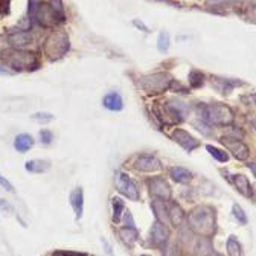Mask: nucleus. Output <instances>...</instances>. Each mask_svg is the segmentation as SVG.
I'll return each mask as SVG.
<instances>
[{"mask_svg": "<svg viewBox=\"0 0 256 256\" xmlns=\"http://www.w3.org/2000/svg\"><path fill=\"white\" fill-rule=\"evenodd\" d=\"M188 224L194 234L203 238H210L216 232L215 210L210 206H197L189 212Z\"/></svg>", "mask_w": 256, "mask_h": 256, "instance_id": "f257e3e1", "label": "nucleus"}, {"mask_svg": "<svg viewBox=\"0 0 256 256\" xmlns=\"http://www.w3.org/2000/svg\"><path fill=\"white\" fill-rule=\"evenodd\" d=\"M2 61L6 66L12 68L16 72H23V70H36L40 66V61L34 52H29L24 49H6L0 55Z\"/></svg>", "mask_w": 256, "mask_h": 256, "instance_id": "f03ea898", "label": "nucleus"}, {"mask_svg": "<svg viewBox=\"0 0 256 256\" xmlns=\"http://www.w3.org/2000/svg\"><path fill=\"white\" fill-rule=\"evenodd\" d=\"M197 112L200 114V118L209 124V125H216V126H226L230 125L235 119L234 112L230 110V107H228L226 104H220V102H214V104H198Z\"/></svg>", "mask_w": 256, "mask_h": 256, "instance_id": "7ed1b4c3", "label": "nucleus"}, {"mask_svg": "<svg viewBox=\"0 0 256 256\" xmlns=\"http://www.w3.org/2000/svg\"><path fill=\"white\" fill-rule=\"evenodd\" d=\"M70 49L69 36L62 30H54L44 42V54L49 60H60Z\"/></svg>", "mask_w": 256, "mask_h": 256, "instance_id": "20e7f679", "label": "nucleus"}, {"mask_svg": "<svg viewBox=\"0 0 256 256\" xmlns=\"http://www.w3.org/2000/svg\"><path fill=\"white\" fill-rule=\"evenodd\" d=\"M172 76L166 72H156L140 78V87L150 94H160L170 90Z\"/></svg>", "mask_w": 256, "mask_h": 256, "instance_id": "39448f33", "label": "nucleus"}, {"mask_svg": "<svg viewBox=\"0 0 256 256\" xmlns=\"http://www.w3.org/2000/svg\"><path fill=\"white\" fill-rule=\"evenodd\" d=\"M34 18L43 28H54L55 24H58L60 22L64 20V14L58 12L50 4H40L37 6Z\"/></svg>", "mask_w": 256, "mask_h": 256, "instance_id": "423d86ee", "label": "nucleus"}, {"mask_svg": "<svg viewBox=\"0 0 256 256\" xmlns=\"http://www.w3.org/2000/svg\"><path fill=\"white\" fill-rule=\"evenodd\" d=\"M148 188H150V192L151 196L156 198V200H162V202H170L171 200V188L168 184V182L162 177H152L148 180Z\"/></svg>", "mask_w": 256, "mask_h": 256, "instance_id": "0eeeda50", "label": "nucleus"}, {"mask_svg": "<svg viewBox=\"0 0 256 256\" xmlns=\"http://www.w3.org/2000/svg\"><path fill=\"white\" fill-rule=\"evenodd\" d=\"M116 188L120 192L122 196H125L126 198H130L133 202L139 200V189L136 186V183L130 178V176H126L124 172H118L116 177Z\"/></svg>", "mask_w": 256, "mask_h": 256, "instance_id": "6e6552de", "label": "nucleus"}, {"mask_svg": "<svg viewBox=\"0 0 256 256\" xmlns=\"http://www.w3.org/2000/svg\"><path fill=\"white\" fill-rule=\"evenodd\" d=\"M221 144L226 146L234 154V157L238 158V160H247L248 156H250L248 146L238 138H230V136L221 138Z\"/></svg>", "mask_w": 256, "mask_h": 256, "instance_id": "1a4fd4ad", "label": "nucleus"}, {"mask_svg": "<svg viewBox=\"0 0 256 256\" xmlns=\"http://www.w3.org/2000/svg\"><path fill=\"white\" fill-rule=\"evenodd\" d=\"M170 229L165 226L164 222H160V221H154L152 222V228L150 230V244L152 247H164L168 240H170Z\"/></svg>", "mask_w": 256, "mask_h": 256, "instance_id": "9d476101", "label": "nucleus"}, {"mask_svg": "<svg viewBox=\"0 0 256 256\" xmlns=\"http://www.w3.org/2000/svg\"><path fill=\"white\" fill-rule=\"evenodd\" d=\"M171 138H172V140L176 142V144H178L186 152H192L196 148H198L200 146V142L192 136L190 133H188L186 130H182V128H176V130L172 132V134H171Z\"/></svg>", "mask_w": 256, "mask_h": 256, "instance_id": "9b49d317", "label": "nucleus"}, {"mask_svg": "<svg viewBox=\"0 0 256 256\" xmlns=\"http://www.w3.org/2000/svg\"><path fill=\"white\" fill-rule=\"evenodd\" d=\"M134 168L142 172H156L158 170H162V164H160V160L152 154H142L136 158Z\"/></svg>", "mask_w": 256, "mask_h": 256, "instance_id": "f8f14e48", "label": "nucleus"}, {"mask_svg": "<svg viewBox=\"0 0 256 256\" xmlns=\"http://www.w3.org/2000/svg\"><path fill=\"white\" fill-rule=\"evenodd\" d=\"M8 42L14 49H24L26 46L32 44L34 36H32L29 30H16L8 36Z\"/></svg>", "mask_w": 256, "mask_h": 256, "instance_id": "ddd939ff", "label": "nucleus"}, {"mask_svg": "<svg viewBox=\"0 0 256 256\" xmlns=\"http://www.w3.org/2000/svg\"><path fill=\"white\" fill-rule=\"evenodd\" d=\"M102 106L110 112H120L124 108V100H122L120 93H118L114 90L108 92L102 98Z\"/></svg>", "mask_w": 256, "mask_h": 256, "instance_id": "4468645a", "label": "nucleus"}, {"mask_svg": "<svg viewBox=\"0 0 256 256\" xmlns=\"http://www.w3.org/2000/svg\"><path fill=\"white\" fill-rule=\"evenodd\" d=\"M230 182L234 183V186L236 188V190L240 192L241 196H244V197H247V198L252 197V194H253L252 184H250V182H248V178H247L246 176H242V174H235V176H232V180H230Z\"/></svg>", "mask_w": 256, "mask_h": 256, "instance_id": "2eb2a0df", "label": "nucleus"}, {"mask_svg": "<svg viewBox=\"0 0 256 256\" xmlns=\"http://www.w3.org/2000/svg\"><path fill=\"white\" fill-rule=\"evenodd\" d=\"M168 220L174 228H182V224L184 221V212L177 203H170L168 206Z\"/></svg>", "mask_w": 256, "mask_h": 256, "instance_id": "dca6fc26", "label": "nucleus"}, {"mask_svg": "<svg viewBox=\"0 0 256 256\" xmlns=\"http://www.w3.org/2000/svg\"><path fill=\"white\" fill-rule=\"evenodd\" d=\"M70 204L75 210L76 218L80 220L82 216V209H84V192L82 188H75L70 194Z\"/></svg>", "mask_w": 256, "mask_h": 256, "instance_id": "f3484780", "label": "nucleus"}, {"mask_svg": "<svg viewBox=\"0 0 256 256\" xmlns=\"http://www.w3.org/2000/svg\"><path fill=\"white\" fill-rule=\"evenodd\" d=\"M34 146V138L28 133H22L18 136H16L14 139V148L18 151V152H26L28 150H30Z\"/></svg>", "mask_w": 256, "mask_h": 256, "instance_id": "a211bd4d", "label": "nucleus"}, {"mask_svg": "<svg viewBox=\"0 0 256 256\" xmlns=\"http://www.w3.org/2000/svg\"><path fill=\"white\" fill-rule=\"evenodd\" d=\"M26 171L29 172H34V174H42L46 172L50 168V162L49 160H40V158H34V160H29L26 162Z\"/></svg>", "mask_w": 256, "mask_h": 256, "instance_id": "6ab92c4d", "label": "nucleus"}, {"mask_svg": "<svg viewBox=\"0 0 256 256\" xmlns=\"http://www.w3.org/2000/svg\"><path fill=\"white\" fill-rule=\"evenodd\" d=\"M170 177H172V180L177 183H188L192 180V172L183 166H172L170 170Z\"/></svg>", "mask_w": 256, "mask_h": 256, "instance_id": "aec40b11", "label": "nucleus"}, {"mask_svg": "<svg viewBox=\"0 0 256 256\" xmlns=\"http://www.w3.org/2000/svg\"><path fill=\"white\" fill-rule=\"evenodd\" d=\"M119 236L124 241V244H126L128 247H133V244L139 238V234H138L136 228H122L119 230Z\"/></svg>", "mask_w": 256, "mask_h": 256, "instance_id": "412c9836", "label": "nucleus"}, {"mask_svg": "<svg viewBox=\"0 0 256 256\" xmlns=\"http://www.w3.org/2000/svg\"><path fill=\"white\" fill-rule=\"evenodd\" d=\"M152 210L156 214V220L160 221V222H166V218H168V208L165 206V202L162 200H156L152 202Z\"/></svg>", "mask_w": 256, "mask_h": 256, "instance_id": "4be33fe9", "label": "nucleus"}, {"mask_svg": "<svg viewBox=\"0 0 256 256\" xmlns=\"http://www.w3.org/2000/svg\"><path fill=\"white\" fill-rule=\"evenodd\" d=\"M226 247H228L229 256H242V246H241V242L238 241V238L235 235H230L228 238Z\"/></svg>", "mask_w": 256, "mask_h": 256, "instance_id": "5701e85b", "label": "nucleus"}, {"mask_svg": "<svg viewBox=\"0 0 256 256\" xmlns=\"http://www.w3.org/2000/svg\"><path fill=\"white\" fill-rule=\"evenodd\" d=\"M189 86L190 88H200L204 84V74L197 70V69H192L189 72Z\"/></svg>", "mask_w": 256, "mask_h": 256, "instance_id": "b1692460", "label": "nucleus"}, {"mask_svg": "<svg viewBox=\"0 0 256 256\" xmlns=\"http://www.w3.org/2000/svg\"><path fill=\"white\" fill-rule=\"evenodd\" d=\"M112 206H113V221L119 222L122 218V214L125 212V204L119 197H113L112 200Z\"/></svg>", "mask_w": 256, "mask_h": 256, "instance_id": "393cba45", "label": "nucleus"}, {"mask_svg": "<svg viewBox=\"0 0 256 256\" xmlns=\"http://www.w3.org/2000/svg\"><path fill=\"white\" fill-rule=\"evenodd\" d=\"M222 87H221V92L222 93H230L232 88L238 87V86H242L244 82L242 81H238V80H230V78H215Z\"/></svg>", "mask_w": 256, "mask_h": 256, "instance_id": "a878e982", "label": "nucleus"}, {"mask_svg": "<svg viewBox=\"0 0 256 256\" xmlns=\"http://www.w3.org/2000/svg\"><path fill=\"white\" fill-rule=\"evenodd\" d=\"M206 150L209 151V154H210V156H212L215 160H218V162H221V164L228 162V160H229V156H228V152H226V151H222V150H220V148H216V146L206 145Z\"/></svg>", "mask_w": 256, "mask_h": 256, "instance_id": "bb28decb", "label": "nucleus"}, {"mask_svg": "<svg viewBox=\"0 0 256 256\" xmlns=\"http://www.w3.org/2000/svg\"><path fill=\"white\" fill-rule=\"evenodd\" d=\"M170 34L168 32H165V30H162L158 34V38H157V49H158V52H162V54H165V52H168V49H170Z\"/></svg>", "mask_w": 256, "mask_h": 256, "instance_id": "cd10ccee", "label": "nucleus"}, {"mask_svg": "<svg viewBox=\"0 0 256 256\" xmlns=\"http://www.w3.org/2000/svg\"><path fill=\"white\" fill-rule=\"evenodd\" d=\"M30 119L37 122V124H49L52 120H55V116L52 113H46V112H38V113H34L30 114Z\"/></svg>", "mask_w": 256, "mask_h": 256, "instance_id": "c85d7f7f", "label": "nucleus"}, {"mask_svg": "<svg viewBox=\"0 0 256 256\" xmlns=\"http://www.w3.org/2000/svg\"><path fill=\"white\" fill-rule=\"evenodd\" d=\"M232 212H234V216H235V220L240 222V224H242V226H246L247 224V215H246V212L242 210V208L240 206V204H234L232 206Z\"/></svg>", "mask_w": 256, "mask_h": 256, "instance_id": "c756f323", "label": "nucleus"}, {"mask_svg": "<svg viewBox=\"0 0 256 256\" xmlns=\"http://www.w3.org/2000/svg\"><path fill=\"white\" fill-rule=\"evenodd\" d=\"M164 250V256H180V247L177 242H170Z\"/></svg>", "mask_w": 256, "mask_h": 256, "instance_id": "7c9ffc66", "label": "nucleus"}, {"mask_svg": "<svg viewBox=\"0 0 256 256\" xmlns=\"http://www.w3.org/2000/svg\"><path fill=\"white\" fill-rule=\"evenodd\" d=\"M40 139H42V144L50 145V142L54 140V134H52V132H49V130H42V132H40Z\"/></svg>", "mask_w": 256, "mask_h": 256, "instance_id": "2f4dec72", "label": "nucleus"}, {"mask_svg": "<svg viewBox=\"0 0 256 256\" xmlns=\"http://www.w3.org/2000/svg\"><path fill=\"white\" fill-rule=\"evenodd\" d=\"M0 210L8 212V214H12V212H14V208H12V204H11L10 202L0 198Z\"/></svg>", "mask_w": 256, "mask_h": 256, "instance_id": "473e14b6", "label": "nucleus"}, {"mask_svg": "<svg viewBox=\"0 0 256 256\" xmlns=\"http://www.w3.org/2000/svg\"><path fill=\"white\" fill-rule=\"evenodd\" d=\"M170 90H178L180 93H188V88L186 87H183L180 82H177L176 80H172V82H171V87H170Z\"/></svg>", "mask_w": 256, "mask_h": 256, "instance_id": "72a5a7b5", "label": "nucleus"}, {"mask_svg": "<svg viewBox=\"0 0 256 256\" xmlns=\"http://www.w3.org/2000/svg\"><path fill=\"white\" fill-rule=\"evenodd\" d=\"M125 221H126V228H134V220L130 212H125Z\"/></svg>", "mask_w": 256, "mask_h": 256, "instance_id": "f704fd0d", "label": "nucleus"}, {"mask_svg": "<svg viewBox=\"0 0 256 256\" xmlns=\"http://www.w3.org/2000/svg\"><path fill=\"white\" fill-rule=\"evenodd\" d=\"M248 20L253 22V23H256V5H253V6L248 8Z\"/></svg>", "mask_w": 256, "mask_h": 256, "instance_id": "c9c22d12", "label": "nucleus"}, {"mask_svg": "<svg viewBox=\"0 0 256 256\" xmlns=\"http://www.w3.org/2000/svg\"><path fill=\"white\" fill-rule=\"evenodd\" d=\"M133 24L138 28V29H142L144 32H146V34H148V32H150V28L148 26H145L144 24V22H139V20H133Z\"/></svg>", "mask_w": 256, "mask_h": 256, "instance_id": "e433bc0d", "label": "nucleus"}, {"mask_svg": "<svg viewBox=\"0 0 256 256\" xmlns=\"http://www.w3.org/2000/svg\"><path fill=\"white\" fill-rule=\"evenodd\" d=\"M12 72H10L6 68H0V75H2V76H10Z\"/></svg>", "mask_w": 256, "mask_h": 256, "instance_id": "4c0bfd02", "label": "nucleus"}, {"mask_svg": "<svg viewBox=\"0 0 256 256\" xmlns=\"http://www.w3.org/2000/svg\"><path fill=\"white\" fill-rule=\"evenodd\" d=\"M61 256H87L84 253H75V252H69V253H61Z\"/></svg>", "mask_w": 256, "mask_h": 256, "instance_id": "58836bf2", "label": "nucleus"}, {"mask_svg": "<svg viewBox=\"0 0 256 256\" xmlns=\"http://www.w3.org/2000/svg\"><path fill=\"white\" fill-rule=\"evenodd\" d=\"M248 168H250V171L253 172V176L256 177V162H250V164H248Z\"/></svg>", "mask_w": 256, "mask_h": 256, "instance_id": "ea45409f", "label": "nucleus"}, {"mask_svg": "<svg viewBox=\"0 0 256 256\" xmlns=\"http://www.w3.org/2000/svg\"><path fill=\"white\" fill-rule=\"evenodd\" d=\"M208 256H221V254H218V253H215L214 250H210V252L208 253Z\"/></svg>", "mask_w": 256, "mask_h": 256, "instance_id": "a19ab883", "label": "nucleus"}, {"mask_svg": "<svg viewBox=\"0 0 256 256\" xmlns=\"http://www.w3.org/2000/svg\"><path fill=\"white\" fill-rule=\"evenodd\" d=\"M250 98H252V101H253V104L256 106V93H253V94L250 96Z\"/></svg>", "mask_w": 256, "mask_h": 256, "instance_id": "79ce46f5", "label": "nucleus"}, {"mask_svg": "<svg viewBox=\"0 0 256 256\" xmlns=\"http://www.w3.org/2000/svg\"><path fill=\"white\" fill-rule=\"evenodd\" d=\"M253 126H254V128H256V119H254V120H253Z\"/></svg>", "mask_w": 256, "mask_h": 256, "instance_id": "37998d69", "label": "nucleus"}, {"mask_svg": "<svg viewBox=\"0 0 256 256\" xmlns=\"http://www.w3.org/2000/svg\"><path fill=\"white\" fill-rule=\"evenodd\" d=\"M140 256H151V254H140Z\"/></svg>", "mask_w": 256, "mask_h": 256, "instance_id": "c03bdc74", "label": "nucleus"}]
</instances>
